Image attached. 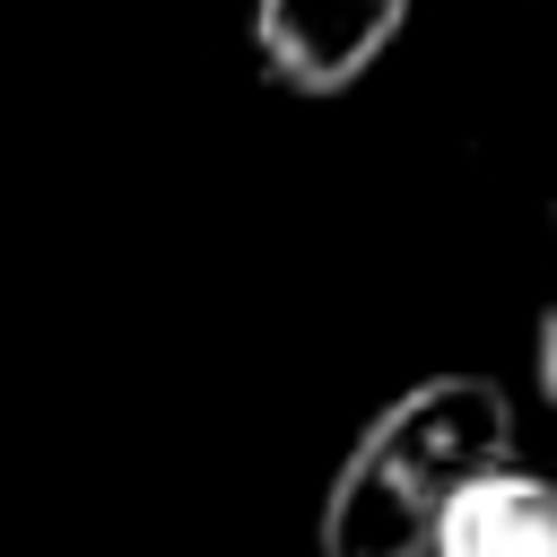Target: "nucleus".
<instances>
[{"label":"nucleus","instance_id":"3","mask_svg":"<svg viewBox=\"0 0 557 557\" xmlns=\"http://www.w3.org/2000/svg\"><path fill=\"white\" fill-rule=\"evenodd\" d=\"M426 557H557V487L540 470H522V461L479 470L444 505Z\"/></svg>","mask_w":557,"mask_h":557},{"label":"nucleus","instance_id":"1","mask_svg":"<svg viewBox=\"0 0 557 557\" xmlns=\"http://www.w3.org/2000/svg\"><path fill=\"white\" fill-rule=\"evenodd\" d=\"M513 461V400L487 374H426L374 409L322 496V557H426L444 505Z\"/></svg>","mask_w":557,"mask_h":557},{"label":"nucleus","instance_id":"2","mask_svg":"<svg viewBox=\"0 0 557 557\" xmlns=\"http://www.w3.org/2000/svg\"><path fill=\"white\" fill-rule=\"evenodd\" d=\"M409 0H252V52L270 87L348 96L400 35Z\"/></svg>","mask_w":557,"mask_h":557}]
</instances>
